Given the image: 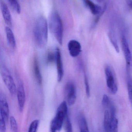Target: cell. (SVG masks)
Here are the masks:
<instances>
[{
    "instance_id": "12",
    "label": "cell",
    "mask_w": 132,
    "mask_h": 132,
    "mask_svg": "<svg viewBox=\"0 0 132 132\" xmlns=\"http://www.w3.org/2000/svg\"><path fill=\"white\" fill-rule=\"evenodd\" d=\"M1 8L2 15L5 23L8 26L11 27L12 25L11 14L8 7L3 1H1Z\"/></svg>"
},
{
    "instance_id": "24",
    "label": "cell",
    "mask_w": 132,
    "mask_h": 132,
    "mask_svg": "<svg viewBox=\"0 0 132 132\" xmlns=\"http://www.w3.org/2000/svg\"><path fill=\"white\" fill-rule=\"evenodd\" d=\"M10 123L11 131L13 132H17L18 129L16 120L13 116L10 117Z\"/></svg>"
},
{
    "instance_id": "3",
    "label": "cell",
    "mask_w": 132,
    "mask_h": 132,
    "mask_svg": "<svg viewBox=\"0 0 132 132\" xmlns=\"http://www.w3.org/2000/svg\"><path fill=\"white\" fill-rule=\"evenodd\" d=\"M68 108L67 102H62L58 107L56 115L51 123V131L55 132L61 129L65 119L68 115Z\"/></svg>"
},
{
    "instance_id": "4",
    "label": "cell",
    "mask_w": 132,
    "mask_h": 132,
    "mask_svg": "<svg viewBox=\"0 0 132 132\" xmlns=\"http://www.w3.org/2000/svg\"><path fill=\"white\" fill-rule=\"evenodd\" d=\"M1 72L3 80L11 95L13 96L17 92L14 80L8 69L3 65L1 68Z\"/></svg>"
},
{
    "instance_id": "10",
    "label": "cell",
    "mask_w": 132,
    "mask_h": 132,
    "mask_svg": "<svg viewBox=\"0 0 132 132\" xmlns=\"http://www.w3.org/2000/svg\"><path fill=\"white\" fill-rule=\"evenodd\" d=\"M0 116L3 117L6 121L9 118V108L7 100L5 96L1 94L0 96Z\"/></svg>"
},
{
    "instance_id": "16",
    "label": "cell",
    "mask_w": 132,
    "mask_h": 132,
    "mask_svg": "<svg viewBox=\"0 0 132 132\" xmlns=\"http://www.w3.org/2000/svg\"><path fill=\"white\" fill-rule=\"evenodd\" d=\"M34 71L35 78L39 85H41L42 82V78L40 71L39 64L37 59H35L34 62Z\"/></svg>"
},
{
    "instance_id": "17",
    "label": "cell",
    "mask_w": 132,
    "mask_h": 132,
    "mask_svg": "<svg viewBox=\"0 0 132 132\" xmlns=\"http://www.w3.org/2000/svg\"><path fill=\"white\" fill-rule=\"evenodd\" d=\"M103 126L106 132H110L111 114L109 109H105L104 112Z\"/></svg>"
},
{
    "instance_id": "26",
    "label": "cell",
    "mask_w": 132,
    "mask_h": 132,
    "mask_svg": "<svg viewBox=\"0 0 132 132\" xmlns=\"http://www.w3.org/2000/svg\"><path fill=\"white\" fill-rule=\"evenodd\" d=\"M84 81H85L86 96L88 98H89L90 95V87H89V83L88 78L85 74L84 76Z\"/></svg>"
},
{
    "instance_id": "14",
    "label": "cell",
    "mask_w": 132,
    "mask_h": 132,
    "mask_svg": "<svg viewBox=\"0 0 132 132\" xmlns=\"http://www.w3.org/2000/svg\"><path fill=\"white\" fill-rule=\"evenodd\" d=\"M5 33L8 45L12 49H15L16 44L15 37L12 30L9 27H6Z\"/></svg>"
},
{
    "instance_id": "15",
    "label": "cell",
    "mask_w": 132,
    "mask_h": 132,
    "mask_svg": "<svg viewBox=\"0 0 132 132\" xmlns=\"http://www.w3.org/2000/svg\"><path fill=\"white\" fill-rule=\"evenodd\" d=\"M78 123L80 131L81 132H89L88 127L86 118L82 114H79L78 117Z\"/></svg>"
},
{
    "instance_id": "29",
    "label": "cell",
    "mask_w": 132,
    "mask_h": 132,
    "mask_svg": "<svg viewBox=\"0 0 132 132\" xmlns=\"http://www.w3.org/2000/svg\"><path fill=\"white\" fill-rule=\"evenodd\" d=\"M96 1H98V2H102L103 1V0H96Z\"/></svg>"
},
{
    "instance_id": "5",
    "label": "cell",
    "mask_w": 132,
    "mask_h": 132,
    "mask_svg": "<svg viewBox=\"0 0 132 132\" xmlns=\"http://www.w3.org/2000/svg\"><path fill=\"white\" fill-rule=\"evenodd\" d=\"M105 72L107 87L110 92L113 95H115L118 91V86L115 74L112 68L109 65L106 66L105 68Z\"/></svg>"
},
{
    "instance_id": "20",
    "label": "cell",
    "mask_w": 132,
    "mask_h": 132,
    "mask_svg": "<svg viewBox=\"0 0 132 132\" xmlns=\"http://www.w3.org/2000/svg\"><path fill=\"white\" fill-rule=\"evenodd\" d=\"M109 38H110V40L112 44L114 47L116 51L119 53V46H118V43L117 41L116 37L112 32H110L109 33Z\"/></svg>"
},
{
    "instance_id": "22",
    "label": "cell",
    "mask_w": 132,
    "mask_h": 132,
    "mask_svg": "<svg viewBox=\"0 0 132 132\" xmlns=\"http://www.w3.org/2000/svg\"><path fill=\"white\" fill-rule=\"evenodd\" d=\"M64 123L65 131L67 132H72V128L71 123L68 115L66 116Z\"/></svg>"
},
{
    "instance_id": "27",
    "label": "cell",
    "mask_w": 132,
    "mask_h": 132,
    "mask_svg": "<svg viewBox=\"0 0 132 132\" xmlns=\"http://www.w3.org/2000/svg\"><path fill=\"white\" fill-rule=\"evenodd\" d=\"M6 120L3 118L2 117L0 116V132H6Z\"/></svg>"
},
{
    "instance_id": "2",
    "label": "cell",
    "mask_w": 132,
    "mask_h": 132,
    "mask_svg": "<svg viewBox=\"0 0 132 132\" xmlns=\"http://www.w3.org/2000/svg\"><path fill=\"white\" fill-rule=\"evenodd\" d=\"M50 30L61 45H62L63 38V25L59 13L56 11H52L49 19Z\"/></svg>"
},
{
    "instance_id": "1",
    "label": "cell",
    "mask_w": 132,
    "mask_h": 132,
    "mask_svg": "<svg viewBox=\"0 0 132 132\" xmlns=\"http://www.w3.org/2000/svg\"><path fill=\"white\" fill-rule=\"evenodd\" d=\"M34 35L36 43L40 47H44L48 38L47 21L44 16H40L35 22Z\"/></svg>"
},
{
    "instance_id": "23",
    "label": "cell",
    "mask_w": 132,
    "mask_h": 132,
    "mask_svg": "<svg viewBox=\"0 0 132 132\" xmlns=\"http://www.w3.org/2000/svg\"><path fill=\"white\" fill-rule=\"evenodd\" d=\"M40 121L38 120H35L32 121L28 129L29 132H37Z\"/></svg>"
},
{
    "instance_id": "13",
    "label": "cell",
    "mask_w": 132,
    "mask_h": 132,
    "mask_svg": "<svg viewBox=\"0 0 132 132\" xmlns=\"http://www.w3.org/2000/svg\"><path fill=\"white\" fill-rule=\"evenodd\" d=\"M83 1L93 15H98L102 13V10L101 7L94 3L91 0H83Z\"/></svg>"
},
{
    "instance_id": "9",
    "label": "cell",
    "mask_w": 132,
    "mask_h": 132,
    "mask_svg": "<svg viewBox=\"0 0 132 132\" xmlns=\"http://www.w3.org/2000/svg\"><path fill=\"white\" fill-rule=\"evenodd\" d=\"M68 47L69 54L73 57L78 56L81 51V44L76 40H71L68 43Z\"/></svg>"
},
{
    "instance_id": "8",
    "label": "cell",
    "mask_w": 132,
    "mask_h": 132,
    "mask_svg": "<svg viewBox=\"0 0 132 132\" xmlns=\"http://www.w3.org/2000/svg\"><path fill=\"white\" fill-rule=\"evenodd\" d=\"M121 44L123 54L126 59L127 68H129L132 65V56L128 45L127 40L124 35L121 37Z\"/></svg>"
},
{
    "instance_id": "6",
    "label": "cell",
    "mask_w": 132,
    "mask_h": 132,
    "mask_svg": "<svg viewBox=\"0 0 132 132\" xmlns=\"http://www.w3.org/2000/svg\"><path fill=\"white\" fill-rule=\"evenodd\" d=\"M64 93L68 105L70 106L74 105L76 101V92L75 86L73 83L69 82L66 84Z\"/></svg>"
},
{
    "instance_id": "28",
    "label": "cell",
    "mask_w": 132,
    "mask_h": 132,
    "mask_svg": "<svg viewBox=\"0 0 132 132\" xmlns=\"http://www.w3.org/2000/svg\"><path fill=\"white\" fill-rule=\"evenodd\" d=\"M127 6L132 10V0H125Z\"/></svg>"
},
{
    "instance_id": "11",
    "label": "cell",
    "mask_w": 132,
    "mask_h": 132,
    "mask_svg": "<svg viewBox=\"0 0 132 132\" xmlns=\"http://www.w3.org/2000/svg\"><path fill=\"white\" fill-rule=\"evenodd\" d=\"M56 59V62L57 65V80L59 82L61 81L64 75V69L63 64L62 60L61 52L59 48L55 49Z\"/></svg>"
},
{
    "instance_id": "18",
    "label": "cell",
    "mask_w": 132,
    "mask_h": 132,
    "mask_svg": "<svg viewBox=\"0 0 132 132\" xmlns=\"http://www.w3.org/2000/svg\"><path fill=\"white\" fill-rule=\"evenodd\" d=\"M127 88L129 100L132 105V78L129 75L127 77Z\"/></svg>"
},
{
    "instance_id": "7",
    "label": "cell",
    "mask_w": 132,
    "mask_h": 132,
    "mask_svg": "<svg viewBox=\"0 0 132 132\" xmlns=\"http://www.w3.org/2000/svg\"><path fill=\"white\" fill-rule=\"evenodd\" d=\"M18 102L20 112H22L23 110L26 101V95L23 84L21 81H19L17 89Z\"/></svg>"
},
{
    "instance_id": "25",
    "label": "cell",
    "mask_w": 132,
    "mask_h": 132,
    "mask_svg": "<svg viewBox=\"0 0 132 132\" xmlns=\"http://www.w3.org/2000/svg\"><path fill=\"white\" fill-rule=\"evenodd\" d=\"M111 103L112 102L110 101L108 96L105 94L103 95L102 100V105L103 107L105 109H106L109 106Z\"/></svg>"
},
{
    "instance_id": "21",
    "label": "cell",
    "mask_w": 132,
    "mask_h": 132,
    "mask_svg": "<svg viewBox=\"0 0 132 132\" xmlns=\"http://www.w3.org/2000/svg\"><path fill=\"white\" fill-rule=\"evenodd\" d=\"M56 54L55 51L54 52L50 51L48 52L47 57V61L48 64H52L56 61Z\"/></svg>"
},
{
    "instance_id": "30",
    "label": "cell",
    "mask_w": 132,
    "mask_h": 132,
    "mask_svg": "<svg viewBox=\"0 0 132 132\" xmlns=\"http://www.w3.org/2000/svg\"><path fill=\"white\" fill-rule=\"evenodd\" d=\"M62 1H64L65 0H62Z\"/></svg>"
},
{
    "instance_id": "19",
    "label": "cell",
    "mask_w": 132,
    "mask_h": 132,
    "mask_svg": "<svg viewBox=\"0 0 132 132\" xmlns=\"http://www.w3.org/2000/svg\"><path fill=\"white\" fill-rule=\"evenodd\" d=\"M10 5L17 13H20L21 8L17 0H8Z\"/></svg>"
}]
</instances>
